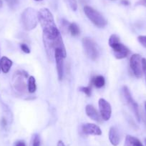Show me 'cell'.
Listing matches in <instances>:
<instances>
[{"label": "cell", "instance_id": "cell-1", "mask_svg": "<svg viewBox=\"0 0 146 146\" xmlns=\"http://www.w3.org/2000/svg\"><path fill=\"white\" fill-rule=\"evenodd\" d=\"M38 21L42 29L43 42L50 60H52L54 59L56 50H61L66 52L62 35L56 26L51 12L47 8L40 9L38 12Z\"/></svg>", "mask_w": 146, "mask_h": 146}, {"label": "cell", "instance_id": "cell-2", "mask_svg": "<svg viewBox=\"0 0 146 146\" xmlns=\"http://www.w3.org/2000/svg\"><path fill=\"white\" fill-rule=\"evenodd\" d=\"M109 45L113 49V54L118 60L127 57L130 54V50L126 46L120 42V39L117 35H112L110 36Z\"/></svg>", "mask_w": 146, "mask_h": 146}, {"label": "cell", "instance_id": "cell-3", "mask_svg": "<svg viewBox=\"0 0 146 146\" xmlns=\"http://www.w3.org/2000/svg\"><path fill=\"white\" fill-rule=\"evenodd\" d=\"M24 29L29 31L35 29L38 22V12L35 9L29 7L25 9L21 17Z\"/></svg>", "mask_w": 146, "mask_h": 146}, {"label": "cell", "instance_id": "cell-4", "mask_svg": "<svg viewBox=\"0 0 146 146\" xmlns=\"http://www.w3.org/2000/svg\"><path fill=\"white\" fill-rule=\"evenodd\" d=\"M84 12L85 15L88 17V19L95 25L100 28L105 27L107 25L106 19L104 17L98 12L97 10L94 9L93 8L89 6H85L84 7Z\"/></svg>", "mask_w": 146, "mask_h": 146}, {"label": "cell", "instance_id": "cell-5", "mask_svg": "<svg viewBox=\"0 0 146 146\" xmlns=\"http://www.w3.org/2000/svg\"><path fill=\"white\" fill-rule=\"evenodd\" d=\"M82 45L85 54L92 60H96L99 56V49L98 45L92 39L85 37L82 40Z\"/></svg>", "mask_w": 146, "mask_h": 146}, {"label": "cell", "instance_id": "cell-6", "mask_svg": "<svg viewBox=\"0 0 146 146\" xmlns=\"http://www.w3.org/2000/svg\"><path fill=\"white\" fill-rule=\"evenodd\" d=\"M25 78H27V73L24 71H17L15 73L12 78V85L14 89L21 94L25 93L27 90L24 80Z\"/></svg>", "mask_w": 146, "mask_h": 146}, {"label": "cell", "instance_id": "cell-7", "mask_svg": "<svg viewBox=\"0 0 146 146\" xmlns=\"http://www.w3.org/2000/svg\"><path fill=\"white\" fill-rule=\"evenodd\" d=\"M122 94H123V97L124 98V100H125V102L127 103V105H128L129 108L131 109V110L134 113L137 120L138 122H140V115H139L138 105H137V102L134 100V99L132 97L131 93H130V90H129L127 86L123 87V88H122Z\"/></svg>", "mask_w": 146, "mask_h": 146}, {"label": "cell", "instance_id": "cell-8", "mask_svg": "<svg viewBox=\"0 0 146 146\" xmlns=\"http://www.w3.org/2000/svg\"><path fill=\"white\" fill-rule=\"evenodd\" d=\"M130 65L133 74L137 78H141L143 74L141 56L138 54H133L130 57Z\"/></svg>", "mask_w": 146, "mask_h": 146}, {"label": "cell", "instance_id": "cell-9", "mask_svg": "<svg viewBox=\"0 0 146 146\" xmlns=\"http://www.w3.org/2000/svg\"><path fill=\"white\" fill-rule=\"evenodd\" d=\"M67 57V53L64 52L61 50H56L54 51V58L56 61V66H57V75L60 80H61L63 78V72H64V59Z\"/></svg>", "mask_w": 146, "mask_h": 146}, {"label": "cell", "instance_id": "cell-10", "mask_svg": "<svg viewBox=\"0 0 146 146\" xmlns=\"http://www.w3.org/2000/svg\"><path fill=\"white\" fill-rule=\"evenodd\" d=\"M99 109L100 112V115L102 118L105 121H108L110 120L111 117L112 113V108L110 105L108 101L105 100L103 98H100L99 100Z\"/></svg>", "mask_w": 146, "mask_h": 146}, {"label": "cell", "instance_id": "cell-11", "mask_svg": "<svg viewBox=\"0 0 146 146\" xmlns=\"http://www.w3.org/2000/svg\"><path fill=\"white\" fill-rule=\"evenodd\" d=\"M82 130L85 134L92 135H101L102 131L100 128L93 123H85L82 126Z\"/></svg>", "mask_w": 146, "mask_h": 146}, {"label": "cell", "instance_id": "cell-12", "mask_svg": "<svg viewBox=\"0 0 146 146\" xmlns=\"http://www.w3.org/2000/svg\"><path fill=\"white\" fill-rule=\"evenodd\" d=\"M85 112H86L87 115L92 120L98 122V123H100L101 120H102V118L97 111V110L92 105H87L86 108H85Z\"/></svg>", "mask_w": 146, "mask_h": 146}, {"label": "cell", "instance_id": "cell-13", "mask_svg": "<svg viewBox=\"0 0 146 146\" xmlns=\"http://www.w3.org/2000/svg\"><path fill=\"white\" fill-rule=\"evenodd\" d=\"M109 140L113 145H118L120 143V135H119L118 130L115 127H111L110 129Z\"/></svg>", "mask_w": 146, "mask_h": 146}, {"label": "cell", "instance_id": "cell-14", "mask_svg": "<svg viewBox=\"0 0 146 146\" xmlns=\"http://www.w3.org/2000/svg\"><path fill=\"white\" fill-rule=\"evenodd\" d=\"M12 64H13V62H12L10 59L7 57H2L0 60V69H1V71L3 72L5 74L8 73L10 70L11 67H12Z\"/></svg>", "mask_w": 146, "mask_h": 146}, {"label": "cell", "instance_id": "cell-15", "mask_svg": "<svg viewBox=\"0 0 146 146\" xmlns=\"http://www.w3.org/2000/svg\"><path fill=\"white\" fill-rule=\"evenodd\" d=\"M124 146H143L141 142L136 137L131 135H127L125 137Z\"/></svg>", "mask_w": 146, "mask_h": 146}, {"label": "cell", "instance_id": "cell-16", "mask_svg": "<svg viewBox=\"0 0 146 146\" xmlns=\"http://www.w3.org/2000/svg\"><path fill=\"white\" fill-rule=\"evenodd\" d=\"M92 83L97 88H101L105 85V78H104V77L101 76V75H98V76H96L92 78Z\"/></svg>", "mask_w": 146, "mask_h": 146}, {"label": "cell", "instance_id": "cell-17", "mask_svg": "<svg viewBox=\"0 0 146 146\" xmlns=\"http://www.w3.org/2000/svg\"><path fill=\"white\" fill-rule=\"evenodd\" d=\"M36 90V80L33 76H30L28 79V92L29 93H34Z\"/></svg>", "mask_w": 146, "mask_h": 146}, {"label": "cell", "instance_id": "cell-18", "mask_svg": "<svg viewBox=\"0 0 146 146\" xmlns=\"http://www.w3.org/2000/svg\"><path fill=\"white\" fill-rule=\"evenodd\" d=\"M69 30H70V33H71L72 36H77L80 33L79 27L75 22L70 24V25H69Z\"/></svg>", "mask_w": 146, "mask_h": 146}, {"label": "cell", "instance_id": "cell-19", "mask_svg": "<svg viewBox=\"0 0 146 146\" xmlns=\"http://www.w3.org/2000/svg\"><path fill=\"white\" fill-rule=\"evenodd\" d=\"M80 90L81 92H84L85 95H87L88 96H90L91 95V88L90 86L88 87H81L80 88Z\"/></svg>", "mask_w": 146, "mask_h": 146}, {"label": "cell", "instance_id": "cell-20", "mask_svg": "<svg viewBox=\"0 0 146 146\" xmlns=\"http://www.w3.org/2000/svg\"><path fill=\"white\" fill-rule=\"evenodd\" d=\"M137 40L140 42V44L143 46V47L146 49V35L144 36V35H140L137 37Z\"/></svg>", "mask_w": 146, "mask_h": 146}, {"label": "cell", "instance_id": "cell-21", "mask_svg": "<svg viewBox=\"0 0 146 146\" xmlns=\"http://www.w3.org/2000/svg\"><path fill=\"white\" fill-rule=\"evenodd\" d=\"M67 2H68L69 5L71 7V9L73 11H76L77 8H78V5H77L76 0H67Z\"/></svg>", "mask_w": 146, "mask_h": 146}, {"label": "cell", "instance_id": "cell-22", "mask_svg": "<svg viewBox=\"0 0 146 146\" xmlns=\"http://www.w3.org/2000/svg\"><path fill=\"white\" fill-rule=\"evenodd\" d=\"M32 146H40V139L38 135H35L34 136Z\"/></svg>", "mask_w": 146, "mask_h": 146}, {"label": "cell", "instance_id": "cell-23", "mask_svg": "<svg viewBox=\"0 0 146 146\" xmlns=\"http://www.w3.org/2000/svg\"><path fill=\"white\" fill-rule=\"evenodd\" d=\"M20 47H21V50H22L24 52L27 53V54H29V53L30 52V49L29 48V47H28L27 44H21Z\"/></svg>", "mask_w": 146, "mask_h": 146}, {"label": "cell", "instance_id": "cell-24", "mask_svg": "<svg viewBox=\"0 0 146 146\" xmlns=\"http://www.w3.org/2000/svg\"><path fill=\"white\" fill-rule=\"evenodd\" d=\"M142 67H143V71L145 75L146 81V59L142 58Z\"/></svg>", "mask_w": 146, "mask_h": 146}, {"label": "cell", "instance_id": "cell-25", "mask_svg": "<svg viewBox=\"0 0 146 146\" xmlns=\"http://www.w3.org/2000/svg\"><path fill=\"white\" fill-rule=\"evenodd\" d=\"M5 1H7V2L11 7H14L18 3V0H5Z\"/></svg>", "mask_w": 146, "mask_h": 146}, {"label": "cell", "instance_id": "cell-26", "mask_svg": "<svg viewBox=\"0 0 146 146\" xmlns=\"http://www.w3.org/2000/svg\"><path fill=\"white\" fill-rule=\"evenodd\" d=\"M15 146H26V144H25V143L24 141L19 140V141H17L15 143Z\"/></svg>", "mask_w": 146, "mask_h": 146}, {"label": "cell", "instance_id": "cell-27", "mask_svg": "<svg viewBox=\"0 0 146 146\" xmlns=\"http://www.w3.org/2000/svg\"><path fill=\"white\" fill-rule=\"evenodd\" d=\"M1 123H2V125L4 127H6L7 124V120H6V119H5V118H2Z\"/></svg>", "mask_w": 146, "mask_h": 146}, {"label": "cell", "instance_id": "cell-28", "mask_svg": "<svg viewBox=\"0 0 146 146\" xmlns=\"http://www.w3.org/2000/svg\"><path fill=\"white\" fill-rule=\"evenodd\" d=\"M57 146H65L64 145V143L62 140H59L58 143H57Z\"/></svg>", "mask_w": 146, "mask_h": 146}, {"label": "cell", "instance_id": "cell-29", "mask_svg": "<svg viewBox=\"0 0 146 146\" xmlns=\"http://www.w3.org/2000/svg\"><path fill=\"white\" fill-rule=\"evenodd\" d=\"M122 4H123L125 5H128L129 2L127 1H126V0H123V1H122Z\"/></svg>", "mask_w": 146, "mask_h": 146}, {"label": "cell", "instance_id": "cell-30", "mask_svg": "<svg viewBox=\"0 0 146 146\" xmlns=\"http://www.w3.org/2000/svg\"><path fill=\"white\" fill-rule=\"evenodd\" d=\"M2 7V0H0V8Z\"/></svg>", "mask_w": 146, "mask_h": 146}, {"label": "cell", "instance_id": "cell-31", "mask_svg": "<svg viewBox=\"0 0 146 146\" xmlns=\"http://www.w3.org/2000/svg\"><path fill=\"white\" fill-rule=\"evenodd\" d=\"M145 111H146V102H145Z\"/></svg>", "mask_w": 146, "mask_h": 146}, {"label": "cell", "instance_id": "cell-32", "mask_svg": "<svg viewBox=\"0 0 146 146\" xmlns=\"http://www.w3.org/2000/svg\"><path fill=\"white\" fill-rule=\"evenodd\" d=\"M35 1H36V2H40V1H42V0H35Z\"/></svg>", "mask_w": 146, "mask_h": 146}, {"label": "cell", "instance_id": "cell-33", "mask_svg": "<svg viewBox=\"0 0 146 146\" xmlns=\"http://www.w3.org/2000/svg\"><path fill=\"white\" fill-rule=\"evenodd\" d=\"M145 144H146V138L145 139Z\"/></svg>", "mask_w": 146, "mask_h": 146}, {"label": "cell", "instance_id": "cell-34", "mask_svg": "<svg viewBox=\"0 0 146 146\" xmlns=\"http://www.w3.org/2000/svg\"><path fill=\"white\" fill-rule=\"evenodd\" d=\"M0 60H1V59H0ZM0 72H1V69H0Z\"/></svg>", "mask_w": 146, "mask_h": 146}, {"label": "cell", "instance_id": "cell-35", "mask_svg": "<svg viewBox=\"0 0 146 146\" xmlns=\"http://www.w3.org/2000/svg\"><path fill=\"white\" fill-rule=\"evenodd\" d=\"M145 2H146V0H145Z\"/></svg>", "mask_w": 146, "mask_h": 146}]
</instances>
